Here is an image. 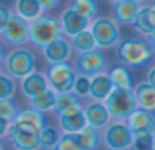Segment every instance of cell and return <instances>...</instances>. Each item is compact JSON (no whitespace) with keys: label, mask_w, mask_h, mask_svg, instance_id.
Segmentation results:
<instances>
[{"label":"cell","mask_w":155,"mask_h":150,"mask_svg":"<svg viewBox=\"0 0 155 150\" xmlns=\"http://www.w3.org/2000/svg\"><path fill=\"white\" fill-rule=\"evenodd\" d=\"M155 51L147 40L125 38L116 45V57L118 63L129 68L146 67L151 63Z\"/></svg>","instance_id":"1"},{"label":"cell","mask_w":155,"mask_h":150,"mask_svg":"<svg viewBox=\"0 0 155 150\" xmlns=\"http://www.w3.org/2000/svg\"><path fill=\"white\" fill-rule=\"evenodd\" d=\"M61 34L59 19L52 15H38L29 22V41L37 48L42 49Z\"/></svg>","instance_id":"2"},{"label":"cell","mask_w":155,"mask_h":150,"mask_svg":"<svg viewBox=\"0 0 155 150\" xmlns=\"http://www.w3.org/2000/svg\"><path fill=\"white\" fill-rule=\"evenodd\" d=\"M110 119L114 120H125L137 108L134 89H120L113 87L112 91L104 100Z\"/></svg>","instance_id":"3"},{"label":"cell","mask_w":155,"mask_h":150,"mask_svg":"<svg viewBox=\"0 0 155 150\" xmlns=\"http://www.w3.org/2000/svg\"><path fill=\"white\" fill-rule=\"evenodd\" d=\"M5 73L14 79H22L27 74L33 73L37 66L35 55L27 48H15L4 56Z\"/></svg>","instance_id":"4"},{"label":"cell","mask_w":155,"mask_h":150,"mask_svg":"<svg viewBox=\"0 0 155 150\" xmlns=\"http://www.w3.org/2000/svg\"><path fill=\"white\" fill-rule=\"evenodd\" d=\"M88 26H90V32L95 40L97 48H114L120 41V27L113 18L99 16V18L94 19Z\"/></svg>","instance_id":"5"},{"label":"cell","mask_w":155,"mask_h":150,"mask_svg":"<svg viewBox=\"0 0 155 150\" xmlns=\"http://www.w3.org/2000/svg\"><path fill=\"white\" fill-rule=\"evenodd\" d=\"M40 131L41 130L23 123H10L5 137L16 150H38Z\"/></svg>","instance_id":"6"},{"label":"cell","mask_w":155,"mask_h":150,"mask_svg":"<svg viewBox=\"0 0 155 150\" xmlns=\"http://www.w3.org/2000/svg\"><path fill=\"white\" fill-rule=\"evenodd\" d=\"M45 78L48 86L54 93H65V91L72 90L76 73L70 62H63L56 63V64H49Z\"/></svg>","instance_id":"7"},{"label":"cell","mask_w":155,"mask_h":150,"mask_svg":"<svg viewBox=\"0 0 155 150\" xmlns=\"http://www.w3.org/2000/svg\"><path fill=\"white\" fill-rule=\"evenodd\" d=\"M0 37L4 43L12 46H21L29 41V21L10 12L4 26L0 30Z\"/></svg>","instance_id":"8"},{"label":"cell","mask_w":155,"mask_h":150,"mask_svg":"<svg viewBox=\"0 0 155 150\" xmlns=\"http://www.w3.org/2000/svg\"><path fill=\"white\" fill-rule=\"evenodd\" d=\"M104 142L107 149L129 150L134 145V134L123 120H114L105 126Z\"/></svg>","instance_id":"9"},{"label":"cell","mask_w":155,"mask_h":150,"mask_svg":"<svg viewBox=\"0 0 155 150\" xmlns=\"http://www.w3.org/2000/svg\"><path fill=\"white\" fill-rule=\"evenodd\" d=\"M105 67H106L105 55L97 48L78 53L74 60L75 73L79 75H86V77H93L98 73H102Z\"/></svg>","instance_id":"10"},{"label":"cell","mask_w":155,"mask_h":150,"mask_svg":"<svg viewBox=\"0 0 155 150\" xmlns=\"http://www.w3.org/2000/svg\"><path fill=\"white\" fill-rule=\"evenodd\" d=\"M42 55L45 60L49 64H56V63L68 62L72 55V48H71V43L60 36L59 38L53 40L49 43L46 46L42 48Z\"/></svg>","instance_id":"11"},{"label":"cell","mask_w":155,"mask_h":150,"mask_svg":"<svg viewBox=\"0 0 155 150\" xmlns=\"http://www.w3.org/2000/svg\"><path fill=\"white\" fill-rule=\"evenodd\" d=\"M125 124L134 135L142 134V132H148L154 134L155 132V116L154 113L147 112L144 109L136 108L128 118L125 119Z\"/></svg>","instance_id":"12"},{"label":"cell","mask_w":155,"mask_h":150,"mask_svg":"<svg viewBox=\"0 0 155 150\" xmlns=\"http://www.w3.org/2000/svg\"><path fill=\"white\" fill-rule=\"evenodd\" d=\"M60 27H61V33L67 37H72L76 33L82 32L84 29H88L90 21L83 16L78 15L74 10H71L70 7L65 8L60 15Z\"/></svg>","instance_id":"13"},{"label":"cell","mask_w":155,"mask_h":150,"mask_svg":"<svg viewBox=\"0 0 155 150\" xmlns=\"http://www.w3.org/2000/svg\"><path fill=\"white\" fill-rule=\"evenodd\" d=\"M86 123L95 128H104L110 120V115L102 101H91L83 107Z\"/></svg>","instance_id":"14"},{"label":"cell","mask_w":155,"mask_h":150,"mask_svg":"<svg viewBox=\"0 0 155 150\" xmlns=\"http://www.w3.org/2000/svg\"><path fill=\"white\" fill-rule=\"evenodd\" d=\"M59 118V124L63 132H79L86 126V119L83 115V105H78L63 112Z\"/></svg>","instance_id":"15"},{"label":"cell","mask_w":155,"mask_h":150,"mask_svg":"<svg viewBox=\"0 0 155 150\" xmlns=\"http://www.w3.org/2000/svg\"><path fill=\"white\" fill-rule=\"evenodd\" d=\"M140 3L135 0H117L113 3V19L120 25H132Z\"/></svg>","instance_id":"16"},{"label":"cell","mask_w":155,"mask_h":150,"mask_svg":"<svg viewBox=\"0 0 155 150\" xmlns=\"http://www.w3.org/2000/svg\"><path fill=\"white\" fill-rule=\"evenodd\" d=\"M107 78L110 79L113 87H120V89H134V75L129 67L121 64V63H116L112 64L107 70Z\"/></svg>","instance_id":"17"},{"label":"cell","mask_w":155,"mask_h":150,"mask_svg":"<svg viewBox=\"0 0 155 150\" xmlns=\"http://www.w3.org/2000/svg\"><path fill=\"white\" fill-rule=\"evenodd\" d=\"M46 87H48V82H46L45 75L35 70L21 79V91L26 98L37 96Z\"/></svg>","instance_id":"18"},{"label":"cell","mask_w":155,"mask_h":150,"mask_svg":"<svg viewBox=\"0 0 155 150\" xmlns=\"http://www.w3.org/2000/svg\"><path fill=\"white\" fill-rule=\"evenodd\" d=\"M132 26L139 34L148 36L155 30V10L151 5H140L136 16H135Z\"/></svg>","instance_id":"19"},{"label":"cell","mask_w":155,"mask_h":150,"mask_svg":"<svg viewBox=\"0 0 155 150\" xmlns=\"http://www.w3.org/2000/svg\"><path fill=\"white\" fill-rule=\"evenodd\" d=\"M137 108L155 113V87L148 82H140L134 86Z\"/></svg>","instance_id":"20"},{"label":"cell","mask_w":155,"mask_h":150,"mask_svg":"<svg viewBox=\"0 0 155 150\" xmlns=\"http://www.w3.org/2000/svg\"><path fill=\"white\" fill-rule=\"evenodd\" d=\"M113 85L107 75L105 73H98L93 77H90V90L88 97H91L95 101H104L107 97V94L112 91Z\"/></svg>","instance_id":"21"},{"label":"cell","mask_w":155,"mask_h":150,"mask_svg":"<svg viewBox=\"0 0 155 150\" xmlns=\"http://www.w3.org/2000/svg\"><path fill=\"white\" fill-rule=\"evenodd\" d=\"M11 123H23L41 130L46 124V119L42 112H38L31 107H25V108H19Z\"/></svg>","instance_id":"22"},{"label":"cell","mask_w":155,"mask_h":150,"mask_svg":"<svg viewBox=\"0 0 155 150\" xmlns=\"http://www.w3.org/2000/svg\"><path fill=\"white\" fill-rule=\"evenodd\" d=\"M29 100H30V107L34 108L38 112H42V113L52 112L54 105V100H56V93L48 86L44 91H41L40 94H37V96L31 97Z\"/></svg>","instance_id":"23"},{"label":"cell","mask_w":155,"mask_h":150,"mask_svg":"<svg viewBox=\"0 0 155 150\" xmlns=\"http://www.w3.org/2000/svg\"><path fill=\"white\" fill-rule=\"evenodd\" d=\"M82 105V98L78 97L72 90L71 91H65V93H56V100H54V105L52 112L56 116L61 115L63 112L71 109L74 107Z\"/></svg>","instance_id":"24"},{"label":"cell","mask_w":155,"mask_h":150,"mask_svg":"<svg viewBox=\"0 0 155 150\" xmlns=\"http://www.w3.org/2000/svg\"><path fill=\"white\" fill-rule=\"evenodd\" d=\"M71 46H72V49L76 51L78 53L95 49L97 44H95V40H94L93 34H91L90 29H84V30H82V32L76 33L75 36H72V37H71Z\"/></svg>","instance_id":"25"},{"label":"cell","mask_w":155,"mask_h":150,"mask_svg":"<svg viewBox=\"0 0 155 150\" xmlns=\"http://www.w3.org/2000/svg\"><path fill=\"white\" fill-rule=\"evenodd\" d=\"M76 134L80 142H82V145L86 148V150H97L101 145V134H99L98 128H95V127L86 124Z\"/></svg>","instance_id":"26"},{"label":"cell","mask_w":155,"mask_h":150,"mask_svg":"<svg viewBox=\"0 0 155 150\" xmlns=\"http://www.w3.org/2000/svg\"><path fill=\"white\" fill-rule=\"evenodd\" d=\"M15 12L19 16H22V18L30 22L34 18H37L38 15H41L42 10H41L40 4L37 3V0H16Z\"/></svg>","instance_id":"27"},{"label":"cell","mask_w":155,"mask_h":150,"mask_svg":"<svg viewBox=\"0 0 155 150\" xmlns=\"http://www.w3.org/2000/svg\"><path fill=\"white\" fill-rule=\"evenodd\" d=\"M70 8L75 11L78 15L91 21L98 12V3L97 0H72Z\"/></svg>","instance_id":"28"},{"label":"cell","mask_w":155,"mask_h":150,"mask_svg":"<svg viewBox=\"0 0 155 150\" xmlns=\"http://www.w3.org/2000/svg\"><path fill=\"white\" fill-rule=\"evenodd\" d=\"M60 138V131L57 127L45 124L40 131V149L44 150H53L57 141Z\"/></svg>","instance_id":"29"},{"label":"cell","mask_w":155,"mask_h":150,"mask_svg":"<svg viewBox=\"0 0 155 150\" xmlns=\"http://www.w3.org/2000/svg\"><path fill=\"white\" fill-rule=\"evenodd\" d=\"M53 150H86V148L82 145L76 132H64L60 135Z\"/></svg>","instance_id":"30"},{"label":"cell","mask_w":155,"mask_h":150,"mask_svg":"<svg viewBox=\"0 0 155 150\" xmlns=\"http://www.w3.org/2000/svg\"><path fill=\"white\" fill-rule=\"evenodd\" d=\"M16 91V83L12 77L0 71V100L12 98Z\"/></svg>","instance_id":"31"},{"label":"cell","mask_w":155,"mask_h":150,"mask_svg":"<svg viewBox=\"0 0 155 150\" xmlns=\"http://www.w3.org/2000/svg\"><path fill=\"white\" fill-rule=\"evenodd\" d=\"M19 107L12 98H3L0 100V118L7 120L8 123L14 120Z\"/></svg>","instance_id":"32"},{"label":"cell","mask_w":155,"mask_h":150,"mask_svg":"<svg viewBox=\"0 0 155 150\" xmlns=\"http://www.w3.org/2000/svg\"><path fill=\"white\" fill-rule=\"evenodd\" d=\"M88 90H90V77L76 74L75 82L72 86V91L80 98L88 97Z\"/></svg>","instance_id":"33"},{"label":"cell","mask_w":155,"mask_h":150,"mask_svg":"<svg viewBox=\"0 0 155 150\" xmlns=\"http://www.w3.org/2000/svg\"><path fill=\"white\" fill-rule=\"evenodd\" d=\"M151 135L153 134H148V132H142V134L134 135V145H132V148H135L136 150H148L150 149Z\"/></svg>","instance_id":"34"},{"label":"cell","mask_w":155,"mask_h":150,"mask_svg":"<svg viewBox=\"0 0 155 150\" xmlns=\"http://www.w3.org/2000/svg\"><path fill=\"white\" fill-rule=\"evenodd\" d=\"M60 0H37V3L40 4L41 10L42 11H48V10H53Z\"/></svg>","instance_id":"35"},{"label":"cell","mask_w":155,"mask_h":150,"mask_svg":"<svg viewBox=\"0 0 155 150\" xmlns=\"http://www.w3.org/2000/svg\"><path fill=\"white\" fill-rule=\"evenodd\" d=\"M8 15H10V10H8L4 4H0V30H2V27L4 26Z\"/></svg>","instance_id":"36"},{"label":"cell","mask_w":155,"mask_h":150,"mask_svg":"<svg viewBox=\"0 0 155 150\" xmlns=\"http://www.w3.org/2000/svg\"><path fill=\"white\" fill-rule=\"evenodd\" d=\"M8 127H10V123H8L7 120H4L3 118H0V139L7 135Z\"/></svg>","instance_id":"37"},{"label":"cell","mask_w":155,"mask_h":150,"mask_svg":"<svg viewBox=\"0 0 155 150\" xmlns=\"http://www.w3.org/2000/svg\"><path fill=\"white\" fill-rule=\"evenodd\" d=\"M146 82H148L151 86L155 87V67L150 68V71H148V74H147V80H146Z\"/></svg>","instance_id":"38"},{"label":"cell","mask_w":155,"mask_h":150,"mask_svg":"<svg viewBox=\"0 0 155 150\" xmlns=\"http://www.w3.org/2000/svg\"><path fill=\"white\" fill-rule=\"evenodd\" d=\"M146 37H147L148 44H150V45L153 46V49L155 51V30H154V32H151L148 36H146Z\"/></svg>","instance_id":"39"},{"label":"cell","mask_w":155,"mask_h":150,"mask_svg":"<svg viewBox=\"0 0 155 150\" xmlns=\"http://www.w3.org/2000/svg\"><path fill=\"white\" fill-rule=\"evenodd\" d=\"M4 56H5L4 48H3V44L0 43V68H2V66H3V62H4Z\"/></svg>","instance_id":"40"},{"label":"cell","mask_w":155,"mask_h":150,"mask_svg":"<svg viewBox=\"0 0 155 150\" xmlns=\"http://www.w3.org/2000/svg\"><path fill=\"white\" fill-rule=\"evenodd\" d=\"M148 150H155V132L151 135V141H150V149Z\"/></svg>","instance_id":"41"},{"label":"cell","mask_w":155,"mask_h":150,"mask_svg":"<svg viewBox=\"0 0 155 150\" xmlns=\"http://www.w3.org/2000/svg\"><path fill=\"white\" fill-rule=\"evenodd\" d=\"M0 150H4V145H3L2 139H0Z\"/></svg>","instance_id":"42"},{"label":"cell","mask_w":155,"mask_h":150,"mask_svg":"<svg viewBox=\"0 0 155 150\" xmlns=\"http://www.w3.org/2000/svg\"><path fill=\"white\" fill-rule=\"evenodd\" d=\"M135 2H137V3H144V2H147V0H135Z\"/></svg>","instance_id":"43"},{"label":"cell","mask_w":155,"mask_h":150,"mask_svg":"<svg viewBox=\"0 0 155 150\" xmlns=\"http://www.w3.org/2000/svg\"><path fill=\"white\" fill-rule=\"evenodd\" d=\"M150 5H151V7H153V8H154V10H155V2L153 3V4H150Z\"/></svg>","instance_id":"44"},{"label":"cell","mask_w":155,"mask_h":150,"mask_svg":"<svg viewBox=\"0 0 155 150\" xmlns=\"http://www.w3.org/2000/svg\"><path fill=\"white\" fill-rule=\"evenodd\" d=\"M107 2H110V3H114V2H117V0H107Z\"/></svg>","instance_id":"45"},{"label":"cell","mask_w":155,"mask_h":150,"mask_svg":"<svg viewBox=\"0 0 155 150\" xmlns=\"http://www.w3.org/2000/svg\"><path fill=\"white\" fill-rule=\"evenodd\" d=\"M109 150H121V149H109Z\"/></svg>","instance_id":"46"}]
</instances>
